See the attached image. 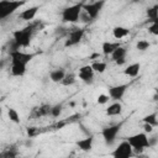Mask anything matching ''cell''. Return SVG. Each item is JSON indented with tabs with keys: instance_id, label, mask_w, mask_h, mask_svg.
I'll return each mask as SVG.
<instances>
[{
	"instance_id": "28",
	"label": "cell",
	"mask_w": 158,
	"mask_h": 158,
	"mask_svg": "<svg viewBox=\"0 0 158 158\" xmlns=\"http://www.w3.org/2000/svg\"><path fill=\"white\" fill-rule=\"evenodd\" d=\"M16 156H17V152L16 151H12L10 148H7L2 153H0V157H6V158H12V157H16Z\"/></svg>"
},
{
	"instance_id": "9",
	"label": "cell",
	"mask_w": 158,
	"mask_h": 158,
	"mask_svg": "<svg viewBox=\"0 0 158 158\" xmlns=\"http://www.w3.org/2000/svg\"><path fill=\"white\" fill-rule=\"evenodd\" d=\"M10 57H11V62H19V63H23V64H27L32 60L33 58V54L31 53H25L22 51H20L19 48L17 49H12L10 52Z\"/></svg>"
},
{
	"instance_id": "17",
	"label": "cell",
	"mask_w": 158,
	"mask_h": 158,
	"mask_svg": "<svg viewBox=\"0 0 158 158\" xmlns=\"http://www.w3.org/2000/svg\"><path fill=\"white\" fill-rule=\"evenodd\" d=\"M130 35V30L126 28V27H122V26H116L112 28V36L116 38V40H121L126 36Z\"/></svg>"
},
{
	"instance_id": "13",
	"label": "cell",
	"mask_w": 158,
	"mask_h": 158,
	"mask_svg": "<svg viewBox=\"0 0 158 158\" xmlns=\"http://www.w3.org/2000/svg\"><path fill=\"white\" fill-rule=\"evenodd\" d=\"M93 142H94L93 136H88L85 138H81V139L77 141V147L83 152H89L93 148Z\"/></svg>"
},
{
	"instance_id": "11",
	"label": "cell",
	"mask_w": 158,
	"mask_h": 158,
	"mask_svg": "<svg viewBox=\"0 0 158 158\" xmlns=\"http://www.w3.org/2000/svg\"><path fill=\"white\" fill-rule=\"evenodd\" d=\"M127 89V84H120V85H115V86H110L109 88V96L110 99L118 101L123 98L125 93Z\"/></svg>"
},
{
	"instance_id": "4",
	"label": "cell",
	"mask_w": 158,
	"mask_h": 158,
	"mask_svg": "<svg viewBox=\"0 0 158 158\" xmlns=\"http://www.w3.org/2000/svg\"><path fill=\"white\" fill-rule=\"evenodd\" d=\"M127 142L131 144L132 149L141 153L144 148H148L149 147V143H148V137L144 132L142 133H136V135H132L130 137H127Z\"/></svg>"
},
{
	"instance_id": "25",
	"label": "cell",
	"mask_w": 158,
	"mask_h": 158,
	"mask_svg": "<svg viewBox=\"0 0 158 158\" xmlns=\"http://www.w3.org/2000/svg\"><path fill=\"white\" fill-rule=\"evenodd\" d=\"M143 123H149L152 125L153 127H156L158 125V121H157V114L153 112V114H149V115H146L143 117Z\"/></svg>"
},
{
	"instance_id": "15",
	"label": "cell",
	"mask_w": 158,
	"mask_h": 158,
	"mask_svg": "<svg viewBox=\"0 0 158 158\" xmlns=\"http://www.w3.org/2000/svg\"><path fill=\"white\" fill-rule=\"evenodd\" d=\"M27 64L19 63V62H11V74L14 77H22L26 73Z\"/></svg>"
},
{
	"instance_id": "3",
	"label": "cell",
	"mask_w": 158,
	"mask_h": 158,
	"mask_svg": "<svg viewBox=\"0 0 158 158\" xmlns=\"http://www.w3.org/2000/svg\"><path fill=\"white\" fill-rule=\"evenodd\" d=\"M81 11H83V2L70 5L62 11V21L69 22V23H75L79 21Z\"/></svg>"
},
{
	"instance_id": "12",
	"label": "cell",
	"mask_w": 158,
	"mask_h": 158,
	"mask_svg": "<svg viewBox=\"0 0 158 158\" xmlns=\"http://www.w3.org/2000/svg\"><path fill=\"white\" fill-rule=\"evenodd\" d=\"M126 54H127V49L122 46H118L117 48L114 49V52L110 56L117 65H122V64L126 63Z\"/></svg>"
},
{
	"instance_id": "33",
	"label": "cell",
	"mask_w": 158,
	"mask_h": 158,
	"mask_svg": "<svg viewBox=\"0 0 158 158\" xmlns=\"http://www.w3.org/2000/svg\"><path fill=\"white\" fill-rule=\"evenodd\" d=\"M2 115V109H1V105H0V116Z\"/></svg>"
},
{
	"instance_id": "34",
	"label": "cell",
	"mask_w": 158,
	"mask_h": 158,
	"mask_svg": "<svg viewBox=\"0 0 158 158\" xmlns=\"http://www.w3.org/2000/svg\"><path fill=\"white\" fill-rule=\"evenodd\" d=\"M131 1H133V2H139L141 0H131Z\"/></svg>"
},
{
	"instance_id": "5",
	"label": "cell",
	"mask_w": 158,
	"mask_h": 158,
	"mask_svg": "<svg viewBox=\"0 0 158 158\" xmlns=\"http://www.w3.org/2000/svg\"><path fill=\"white\" fill-rule=\"evenodd\" d=\"M104 5H105V0H98L94 2H89V4H83V11L89 16V19L94 20L99 16Z\"/></svg>"
},
{
	"instance_id": "22",
	"label": "cell",
	"mask_w": 158,
	"mask_h": 158,
	"mask_svg": "<svg viewBox=\"0 0 158 158\" xmlns=\"http://www.w3.org/2000/svg\"><path fill=\"white\" fill-rule=\"evenodd\" d=\"M75 80H77V77L73 73H65V75L62 79L60 84L64 85V86H69V85H73L75 83Z\"/></svg>"
},
{
	"instance_id": "7",
	"label": "cell",
	"mask_w": 158,
	"mask_h": 158,
	"mask_svg": "<svg viewBox=\"0 0 158 158\" xmlns=\"http://www.w3.org/2000/svg\"><path fill=\"white\" fill-rule=\"evenodd\" d=\"M132 154H133V149H132L131 144L127 142V139L122 141L115 148V151L111 153V156L115 157V158H130Z\"/></svg>"
},
{
	"instance_id": "29",
	"label": "cell",
	"mask_w": 158,
	"mask_h": 158,
	"mask_svg": "<svg viewBox=\"0 0 158 158\" xmlns=\"http://www.w3.org/2000/svg\"><path fill=\"white\" fill-rule=\"evenodd\" d=\"M148 32H151L152 35H158V25L157 21H152V23L148 26Z\"/></svg>"
},
{
	"instance_id": "10",
	"label": "cell",
	"mask_w": 158,
	"mask_h": 158,
	"mask_svg": "<svg viewBox=\"0 0 158 158\" xmlns=\"http://www.w3.org/2000/svg\"><path fill=\"white\" fill-rule=\"evenodd\" d=\"M78 77L85 84H91L94 81V70H93L91 65H83V67H80Z\"/></svg>"
},
{
	"instance_id": "8",
	"label": "cell",
	"mask_w": 158,
	"mask_h": 158,
	"mask_svg": "<svg viewBox=\"0 0 158 158\" xmlns=\"http://www.w3.org/2000/svg\"><path fill=\"white\" fill-rule=\"evenodd\" d=\"M84 30L83 28H77V30H73L69 32L65 42H64V47H72V46H75L78 44L81 40H83V36H84Z\"/></svg>"
},
{
	"instance_id": "6",
	"label": "cell",
	"mask_w": 158,
	"mask_h": 158,
	"mask_svg": "<svg viewBox=\"0 0 158 158\" xmlns=\"http://www.w3.org/2000/svg\"><path fill=\"white\" fill-rule=\"evenodd\" d=\"M120 130H121V123L112 125V126H109V127L102 128V131H101V136H102L105 143L109 144V146H111V144L115 142L116 136H117V133L120 132Z\"/></svg>"
},
{
	"instance_id": "21",
	"label": "cell",
	"mask_w": 158,
	"mask_h": 158,
	"mask_svg": "<svg viewBox=\"0 0 158 158\" xmlns=\"http://www.w3.org/2000/svg\"><path fill=\"white\" fill-rule=\"evenodd\" d=\"M90 65H91L94 73L101 74V73H104V72L106 70V63H105V62H101V60H96V62L91 63Z\"/></svg>"
},
{
	"instance_id": "14",
	"label": "cell",
	"mask_w": 158,
	"mask_h": 158,
	"mask_svg": "<svg viewBox=\"0 0 158 158\" xmlns=\"http://www.w3.org/2000/svg\"><path fill=\"white\" fill-rule=\"evenodd\" d=\"M38 10H40V7H38L37 5H36V6H31V7L26 9V10H23L22 12H20L19 16H20L23 21H31V20H33V19L36 17Z\"/></svg>"
},
{
	"instance_id": "1",
	"label": "cell",
	"mask_w": 158,
	"mask_h": 158,
	"mask_svg": "<svg viewBox=\"0 0 158 158\" xmlns=\"http://www.w3.org/2000/svg\"><path fill=\"white\" fill-rule=\"evenodd\" d=\"M26 2L27 0H0V21L12 15Z\"/></svg>"
},
{
	"instance_id": "30",
	"label": "cell",
	"mask_w": 158,
	"mask_h": 158,
	"mask_svg": "<svg viewBox=\"0 0 158 158\" xmlns=\"http://www.w3.org/2000/svg\"><path fill=\"white\" fill-rule=\"evenodd\" d=\"M109 100H110V96H109V95H105V94H100V95L96 98V101H98V104H100V105L106 104Z\"/></svg>"
},
{
	"instance_id": "16",
	"label": "cell",
	"mask_w": 158,
	"mask_h": 158,
	"mask_svg": "<svg viewBox=\"0 0 158 158\" xmlns=\"http://www.w3.org/2000/svg\"><path fill=\"white\" fill-rule=\"evenodd\" d=\"M139 69H141V64L139 63H132V64L127 65L123 69V74L127 75V77H137L138 73H139Z\"/></svg>"
},
{
	"instance_id": "18",
	"label": "cell",
	"mask_w": 158,
	"mask_h": 158,
	"mask_svg": "<svg viewBox=\"0 0 158 158\" xmlns=\"http://www.w3.org/2000/svg\"><path fill=\"white\" fill-rule=\"evenodd\" d=\"M64 75H65V70L63 68H57L49 73V78L54 83H60L62 79L64 78Z\"/></svg>"
},
{
	"instance_id": "2",
	"label": "cell",
	"mask_w": 158,
	"mask_h": 158,
	"mask_svg": "<svg viewBox=\"0 0 158 158\" xmlns=\"http://www.w3.org/2000/svg\"><path fill=\"white\" fill-rule=\"evenodd\" d=\"M14 36V42H15V48L20 47H28L31 43L32 38V27H25L21 30H16L12 33Z\"/></svg>"
},
{
	"instance_id": "24",
	"label": "cell",
	"mask_w": 158,
	"mask_h": 158,
	"mask_svg": "<svg viewBox=\"0 0 158 158\" xmlns=\"http://www.w3.org/2000/svg\"><path fill=\"white\" fill-rule=\"evenodd\" d=\"M147 16L151 21H157L158 19V5H153L152 7L147 9Z\"/></svg>"
},
{
	"instance_id": "31",
	"label": "cell",
	"mask_w": 158,
	"mask_h": 158,
	"mask_svg": "<svg viewBox=\"0 0 158 158\" xmlns=\"http://www.w3.org/2000/svg\"><path fill=\"white\" fill-rule=\"evenodd\" d=\"M49 110H51V106L49 105H43V106L40 107L38 112H40V115H48L49 114Z\"/></svg>"
},
{
	"instance_id": "20",
	"label": "cell",
	"mask_w": 158,
	"mask_h": 158,
	"mask_svg": "<svg viewBox=\"0 0 158 158\" xmlns=\"http://www.w3.org/2000/svg\"><path fill=\"white\" fill-rule=\"evenodd\" d=\"M118 46H120V43H115V42H109V41H106V42L102 43L101 49H102V53H104L105 56H110V54L114 52V49L117 48Z\"/></svg>"
},
{
	"instance_id": "23",
	"label": "cell",
	"mask_w": 158,
	"mask_h": 158,
	"mask_svg": "<svg viewBox=\"0 0 158 158\" xmlns=\"http://www.w3.org/2000/svg\"><path fill=\"white\" fill-rule=\"evenodd\" d=\"M7 117H9L10 121H12L14 123H20V122H21V118H20L19 112H17L15 109H12V107L7 109Z\"/></svg>"
},
{
	"instance_id": "26",
	"label": "cell",
	"mask_w": 158,
	"mask_h": 158,
	"mask_svg": "<svg viewBox=\"0 0 158 158\" xmlns=\"http://www.w3.org/2000/svg\"><path fill=\"white\" fill-rule=\"evenodd\" d=\"M149 46H151V43H149L148 41H146V40H139V41L136 43V48H137L138 51H141V52L147 51V49L149 48Z\"/></svg>"
},
{
	"instance_id": "32",
	"label": "cell",
	"mask_w": 158,
	"mask_h": 158,
	"mask_svg": "<svg viewBox=\"0 0 158 158\" xmlns=\"http://www.w3.org/2000/svg\"><path fill=\"white\" fill-rule=\"evenodd\" d=\"M153 130H154V127H153L152 125H149V123H144V125H143V131H144V133H152Z\"/></svg>"
},
{
	"instance_id": "19",
	"label": "cell",
	"mask_w": 158,
	"mask_h": 158,
	"mask_svg": "<svg viewBox=\"0 0 158 158\" xmlns=\"http://www.w3.org/2000/svg\"><path fill=\"white\" fill-rule=\"evenodd\" d=\"M122 112V105L120 102H114L111 105H109V107L106 109V115L107 116H117Z\"/></svg>"
},
{
	"instance_id": "27",
	"label": "cell",
	"mask_w": 158,
	"mask_h": 158,
	"mask_svg": "<svg viewBox=\"0 0 158 158\" xmlns=\"http://www.w3.org/2000/svg\"><path fill=\"white\" fill-rule=\"evenodd\" d=\"M62 105L60 104H57L54 106H51V110H49V114L53 116V117H58L60 114H62Z\"/></svg>"
}]
</instances>
